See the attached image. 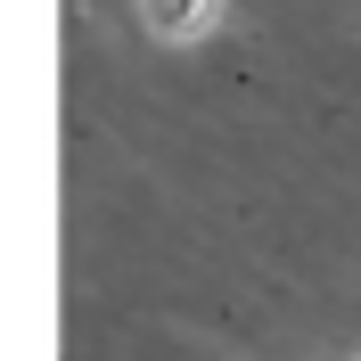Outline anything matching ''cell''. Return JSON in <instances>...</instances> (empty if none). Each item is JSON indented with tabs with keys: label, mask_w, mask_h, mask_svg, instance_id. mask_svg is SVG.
I'll return each instance as SVG.
<instances>
[{
	"label": "cell",
	"mask_w": 361,
	"mask_h": 361,
	"mask_svg": "<svg viewBox=\"0 0 361 361\" xmlns=\"http://www.w3.org/2000/svg\"><path fill=\"white\" fill-rule=\"evenodd\" d=\"M140 17H148V33H164V42H197L205 25L222 17V0H140Z\"/></svg>",
	"instance_id": "cell-1"
}]
</instances>
